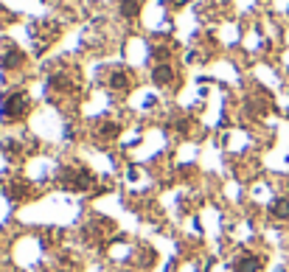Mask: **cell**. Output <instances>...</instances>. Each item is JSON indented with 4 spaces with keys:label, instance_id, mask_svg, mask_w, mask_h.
Listing matches in <instances>:
<instances>
[{
    "label": "cell",
    "instance_id": "4",
    "mask_svg": "<svg viewBox=\"0 0 289 272\" xmlns=\"http://www.w3.org/2000/svg\"><path fill=\"white\" fill-rule=\"evenodd\" d=\"M172 79H174V70H172V65H166V62H160V65L152 70V82H154V84H160V87L169 84Z\"/></svg>",
    "mask_w": 289,
    "mask_h": 272
},
{
    "label": "cell",
    "instance_id": "3",
    "mask_svg": "<svg viewBox=\"0 0 289 272\" xmlns=\"http://www.w3.org/2000/svg\"><path fill=\"white\" fill-rule=\"evenodd\" d=\"M236 272H261V258L259 255L244 253L239 261H236Z\"/></svg>",
    "mask_w": 289,
    "mask_h": 272
},
{
    "label": "cell",
    "instance_id": "10",
    "mask_svg": "<svg viewBox=\"0 0 289 272\" xmlns=\"http://www.w3.org/2000/svg\"><path fill=\"white\" fill-rule=\"evenodd\" d=\"M51 84H54L57 90H70V87H73V82H68L65 76H54V79H51Z\"/></svg>",
    "mask_w": 289,
    "mask_h": 272
},
{
    "label": "cell",
    "instance_id": "11",
    "mask_svg": "<svg viewBox=\"0 0 289 272\" xmlns=\"http://www.w3.org/2000/svg\"><path fill=\"white\" fill-rule=\"evenodd\" d=\"M14 199H23V196L29 194V185H11V191H9Z\"/></svg>",
    "mask_w": 289,
    "mask_h": 272
},
{
    "label": "cell",
    "instance_id": "6",
    "mask_svg": "<svg viewBox=\"0 0 289 272\" xmlns=\"http://www.w3.org/2000/svg\"><path fill=\"white\" fill-rule=\"evenodd\" d=\"M121 14H124L126 20H135L138 14H141V3H138V0H121Z\"/></svg>",
    "mask_w": 289,
    "mask_h": 272
},
{
    "label": "cell",
    "instance_id": "2",
    "mask_svg": "<svg viewBox=\"0 0 289 272\" xmlns=\"http://www.w3.org/2000/svg\"><path fill=\"white\" fill-rule=\"evenodd\" d=\"M26 109H29V96L26 93H14V96L3 98V118L6 121H17L20 115H26Z\"/></svg>",
    "mask_w": 289,
    "mask_h": 272
},
{
    "label": "cell",
    "instance_id": "8",
    "mask_svg": "<svg viewBox=\"0 0 289 272\" xmlns=\"http://www.w3.org/2000/svg\"><path fill=\"white\" fill-rule=\"evenodd\" d=\"M110 84L124 93V90H129V76H126L124 70H116V73H113V79H110Z\"/></svg>",
    "mask_w": 289,
    "mask_h": 272
},
{
    "label": "cell",
    "instance_id": "7",
    "mask_svg": "<svg viewBox=\"0 0 289 272\" xmlns=\"http://www.w3.org/2000/svg\"><path fill=\"white\" fill-rule=\"evenodd\" d=\"M270 211H272L275 216H278V219H289V199H287V196H281V199H275Z\"/></svg>",
    "mask_w": 289,
    "mask_h": 272
},
{
    "label": "cell",
    "instance_id": "9",
    "mask_svg": "<svg viewBox=\"0 0 289 272\" xmlns=\"http://www.w3.org/2000/svg\"><path fill=\"white\" fill-rule=\"evenodd\" d=\"M118 132H121V129H118V124H104V127H101V137H104V140L118 137Z\"/></svg>",
    "mask_w": 289,
    "mask_h": 272
},
{
    "label": "cell",
    "instance_id": "5",
    "mask_svg": "<svg viewBox=\"0 0 289 272\" xmlns=\"http://www.w3.org/2000/svg\"><path fill=\"white\" fill-rule=\"evenodd\" d=\"M0 65H3V68H20V65H23V54L14 51V48H9L3 56H0Z\"/></svg>",
    "mask_w": 289,
    "mask_h": 272
},
{
    "label": "cell",
    "instance_id": "1",
    "mask_svg": "<svg viewBox=\"0 0 289 272\" xmlns=\"http://www.w3.org/2000/svg\"><path fill=\"white\" fill-rule=\"evenodd\" d=\"M59 183L68 191H90L96 185V177L90 174L87 168H82V165H68V168L59 171Z\"/></svg>",
    "mask_w": 289,
    "mask_h": 272
},
{
    "label": "cell",
    "instance_id": "12",
    "mask_svg": "<svg viewBox=\"0 0 289 272\" xmlns=\"http://www.w3.org/2000/svg\"><path fill=\"white\" fill-rule=\"evenodd\" d=\"M62 272H65V270H62Z\"/></svg>",
    "mask_w": 289,
    "mask_h": 272
}]
</instances>
